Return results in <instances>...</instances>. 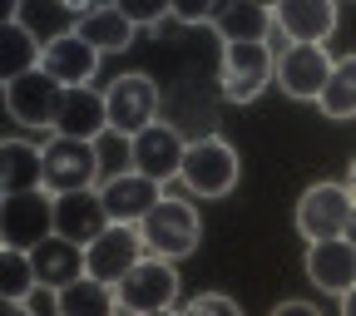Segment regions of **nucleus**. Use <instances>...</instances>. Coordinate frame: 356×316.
Segmentation results:
<instances>
[{"label":"nucleus","instance_id":"nucleus-13","mask_svg":"<svg viewBox=\"0 0 356 316\" xmlns=\"http://www.w3.org/2000/svg\"><path fill=\"white\" fill-rule=\"evenodd\" d=\"M129 149H134V173L154 178V183H168V178L184 173L188 139L178 128H168V124H149L144 133H134V139H129Z\"/></svg>","mask_w":356,"mask_h":316},{"label":"nucleus","instance_id":"nucleus-2","mask_svg":"<svg viewBox=\"0 0 356 316\" xmlns=\"http://www.w3.org/2000/svg\"><path fill=\"white\" fill-rule=\"evenodd\" d=\"M44 238H55V193L50 188L6 193V203H0V247L35 252Z\"/></svg>","mask_w":356,"mask_h":316},{"label":"nucleus","instance_id":"nucleus-20","mask_svg":"<svg viewBox=\"0 0 356 316\" xmlns=\"http://www.w3.org/2000/svg\"><path fill=\"white\" fill-rule=\"evenodd\" d=\"M74 30L95 44L99 55H119V50H129V44H134V30H139V25H134L119 6H95V10H84V15L74 20Z\"/></svg>","mask_w":356,"mask_h":316},{"label":"nucleus","instance_id":"nucleus-36","mask_svg":"<svg viewBox=\"0 0 356 316\" xmlns=\"http://www.w3.org/2000/svg\"><path fill=\"white\" fill-rule=\"evenodd\" d=\"M149 316H184V311H173V306H163V311H149Z\"/></svg>","mask_w":356,"mask_h":316},{"label":"nucleus","instance_id":"nucleus-16","mask_svg":"<svg viewBox=\"0 0 356 316\" xmlns=\"http://www.w3.org/2000/svg\"><path fill=\"white\" fill-rule=\"evenodd\" d=\"M40 69H50L65 89H79V84H89L95 79V69H99V50L89 44L79 30H65L60 40H50L44 44V55H40Z\"/></svg>","mask_w":356,"mask_h":316},{"label":"nucleus","instance_id":"nucleus-31","mask_svg":"<svg viewBox=\"0 0 356 316\" xmlns=\"http://www.w3.org/2000/svg\"><path fill=\"white\" fill-rule=\"evenodd\" d=\"M0 316H35V306H30V297L25 301H0Z\"/></svg>","mask_w":356,"mask_h":316},{"label":"nucleus","instance_id":"nucleus-4","mask_svg":"<svg viewBox=\"0 0 356 316\" xmlns=\"http://www.w3.org/2000/svg\"><path fill=\"white\" fill-rule=\"evenodd\" d=\"M104 178V158H99V144L89 139H65L55 133L44 144V188L55 198L60 193H79V188H95Z\"/></svg>","mask_w":356,"mask_h":316},{"label":"nucleus","instance_id":"nucleus-30","mask_svg":"<svg viewBox=\"0 0 356 316\" xmlns=\"http://www.w3.org/2000/svg\"><path fill=\"white\" fill-rule=\"evenodd\" d=\"M273 316H322V311L312 306V301H282V306H277Z\"/></svg>","mask_w":356,"mask_h":316},{"label":"nucleus","instance_id":"nucleus-6","mask_svg":"<svg viewBox=\"0 0 356 316\" xmlns=\"http://www.w3.org/2000/svg\"><path fill=\"white\" fill-rule=\"evenodd\" d=\"M104 104H109V128L124 133V139H134V133H144L149 124H159L163 89L149 74H119L104 89Z\"/></svg>","mask_w":356,"mask_h":316},{"label":"nucleus","instance_id":"nucleus-3","mask_svg":"<svg viewBox=\"0 0 356 316\" xmlns=\"http://www.w3.org/2000/svg\"><path fill=\"white\" fill-rule=\"evenodd\" d=\"M238 173H243V163H238V149L228 144V139H198V144H188V153H184V188L188 193H198V198H228L233 188H238Z\"/></svg>","mask_w":356,"mask_h":316},{"label":"nucleus","instance_id":"nucleus-15","mask_svg":"<svg viewBox=\"0 0 356 316\" xmlns=\"http://www.w3.org/2000/svg\"><path fill=\"white\" fill-rule=\"evenodd\" d=\"M273 25L287 35V44H327L337 30V0H282Z\"/></svg>","mask_w":356,"mask_h":316},{"label":"nucleus","instance_id":"nucleus-26","mask_svg":"<svg viewBox=\"0 0 356 316\" xmlns=\"http://www.w3.org/2000/svg\"><path fill=\"white\" fill-rule=\"evenodd\" d=\"M35 287H40L35 257L20 247H0V301H25Z\"/></svg>","mask_w":356,"mask_h":316},{"label":"nucleus","instance_id":"nucleus-12","mask_svg":"<svg viewBox=\"0 0 356 316\" xmlns=\"http://www.w3.org/2000/svg\"><path fill=\"white\" fill-rule=\"evenodd\" d=\"M99 198H104L109 222H129V228H139V222L163 203V183H154V178L124 168V173H114V178L99 183Z\"/></svg>","mask_w":356,"mask_h":316},{"label":"nucleus","instance_id":"nucleus-29","mask_svg":"<svg viewBox=\"0 0 356 316\" xmlns=\"http://www.w3.org/2000/svg\"><path fill=\"white\" fill-rule=\"evenodd\" d=\"M228 6V0H173V15L184 25H213V15Z\"/></svg>","mask_w":356,"mask_h":316},{"label":"nucleus","instance_id":"nucleus-27","mask_svg":"<svg viewBox=\"0 0 356 316\" xmlns=\"http://www.w3.org/2000/svg\"><path fill=\"white\" fill-rule=\"evenodd\" d=\"M114 6H119L134 25H159L163 15H173V0H114Z\"/></svg>","mask_w":356,"mask_h":316},{"label":"nucleus","instance_id":"nucleus-1","mask_svg":"<svg viewBox=\"0 0 356 316\" xmlns=\"http://www.w3.org/2000/svg\"><path fill=\"white\" fill-rule=\"evenodd\" d=\"M273 79H277V50L267 40H222L218 94L228 104H252Z\"/></svg>","mask_w":356,"mask_h":316},{"label":"nucleus","instance_id":"nucleus-8","mask_svg":"<svg viewBox=\"0 0 356 316\" xmlns=\"http://www.w3.org/2000/svg\"><path fill=\"white\" fill-rule=\"evenodd\" d=\"M144 257H149V247H144L139 228H129V222H109V228L84 247V272L99 277V282H109V287H119Z\"/></svg>","mask_w":356,"mask_h":316},{"label":"nucleus","instance_id":"nucleus-34","mask_svg":"<svg viewBox=\"0 0 356 316\" xmlns=\"http://www.w3.org/2000/svg\"><path fill=\"white\" fill-rule=\"evenodd\" d=\"M346 242H356V213H351V222H346Z\"/></svg>","mask_w":356,"mask_h":316},{"label":"nucleus","instance_id":"nucleus-7","mask_svg":"<svg viewBox=\"0 0 356 316\" xmlns=\"http://www.w3.org/2000/svg\"><path fill=\"white\" fill-rule=\"evenodd\" d=\"M60 104H65V84L50 69H40V65L25 69L20 79H6V109L25 128H55Z\"/></svg>","mask_w":356,"mask_h":316},{"label":"nucleus","instance_id":"nucleus-21","mask_svg":"<svg viewBox=\"0 0 356 316\" xmlns=\"http://www.w3.org/2000/svg\"><path fill=\"white\" fill-rule=\"evenodd\" d=\"M0 188H6V193L44 188V149H35L25 139H6V144H0Z\"/></svg>","mask_w":356,"mask_h":316},{"label":"nucleus","instance_id":"nucleus-25","mask_svg":"<svg viewBox=\"0 0 356 316\" xmlns=\"http://www.w3.org/2000/svg\"><path fill=\"white\" fill-rule=\"evenodd\" d=\"M317 104H322L327 119H356V55L337 60V69H332V79H327Z\"/></svg>","mask_w":356,"mask_h":316},{"label":"nucleus","instance_id":"nucleus-10","mask_svg":"<svg viewBox=\"0 0 356 316\" xmlns=\"http://www.w3.org/2000/svg\"><path fill=\"white\" fill-rule=\"evenodd\" d=\"M114 297H119V311H124V316H149V311L173 306V297H178V272H173V262L144 257V262L114 287Z\"/></svg>","mask_w":356,"mask_h":316},{"label":"nucleus","instance_id":"nucleus-35","mask_svg":"<svg viewBox=\"0 0 356 316\" xmlns=\"http://www.w3.org/2000/svg\"><path fill=\"white\" fill-rule=\"evenodd\" d=\"M252 6H262V10H277V6H282V0H252Z\"/></svg>","mask_w":356,"mask_h":316},{"label":"nucleus","instance_id":"nucleus-18","mask_svg":"<svg viewBox=\"0 0 356 316\" xmlns=\"http://www.w3.org/2000/svg\"><path fill=\"white\" fill-rule=\"evenodd\" d=\"M307 277L332 297H346L356 287V242H346V238L312 242L307 247Z\"/></svg>","mask_w":356,"mask_h":316},{"label":"nucleus","instance_id":"nucleus-5","mask_svg":"<svg viewBox=\"0 0 356 316\" xmlns=\"http://www.w3.org/2000/svg\"><path fill=\"white\" fill-rule=\"evenodd\" d=\"M139 238H144V247H149V257H163V262H178V257H188L193 247H198V238H203V228H198V213H193V203H184V198H163L144 222H139Z\"/></svg>","mask_w":356,"mask_h":316},{"label":"nucleus","instance_id":"nucleus-32","mask_svg":"<svg viewBox=\"0 0 356 316\" xmlns=\"http://www.w3.org/2000/svg\"><path fill=\"white\" fill-rule=\"evenodd\" d=\"M341 316H356V287H351V292L341 297Z\"/></svg>","mask_w":356,"mask_h":316},{"label":"nucleus","instance_id":"nucleus-37","mask_svg":"<svg viewBox=\"0 0 356 316\" xmlns=\"http://www.w3.org/2000/svg\"><path fill=\"white\" fill-rule=\"evenodd\" d=\"M351 193H356V158H351Z\"/></svg>","mask_w":356,"mask_h":316},{"label":"nucleus","instance_id":"nucleus-28","mask_svg":"<svg viewBox=\"0 0 356 316\" xmlns=\"http://www.w3.org/2000/svg\"><path fill=\"white\" fill-rule=\"evenodd\" d=\"M184 316H243V311H238V301H233V297H222V292H203V297H193V301L184 306Z\"/></svg>","mask_w":356,"mask_h":316},{"label":"nucleus","instance_id":"nucleus-33","mask_svg":"<svg viewBox=\"0 0 356 316\" xmlns=\"http://www.w3.org/2000/svg\"><path fill=\"white\" fill-rule=\"evenodd\" d=\"M65 6H70L74 15H84V10H95V0H65Z\"/></svg>","mask_w":356,"mask_h":316},{"label":"nucleus","instance_id":"nucleus-19","mask_svg":"<svg viewBox=\"0 0 356 316\" xmlns=\"http://www.w3.org/2000/svg\"><path fill=\"white\" fill-rule=\"evenodd\" d=\"M35 277H40V287H50V292H60V287H70V282H79L84 277V247L79 242H70V238H44L35 252Z\"/></svg>","mask_w":356,"mask_h":316},{"label":"nucleus","instance_id":"nucleus-22","mask_svg":"<svg viewBox=\"0 0 356 316\" xmlns=\"http://www.w3.org/2000/svg\"><path fill=\"white\" fill-rule=\"evenodd\" d=\"M44 55V40L25 25V20H6L0 30V79H20L25 69H35Z\"/></svg>","mask_w":356,"mask_h":316},{"label":"nucleus","instance_id":"nucleus-11","mask_svg":"<svg viewBox=\"0 0 356 316\" xmlns=\"http://www.w3.org/2000/svg\"><path fill=\"white\" fill-rule=\"evenodd\" d=\"M332 69H337V60L327 55V44H287L277 55V84L292 99H322Z\"/></svg>","mask_w":356,"mask_h":316},{"label":"nucleus","instance_id":"nucleus-23","mask_svg":"<svg viewBox=\"0 0 356 316\" xmlns=\"http://www.w3.org/2000/svg\"><path fill=\"white\" fill-rule=\"evenodd\" d=\"M218 40H273V10L252 6V0H228L213 15Z\"/></svg>","mask_w":356,"mask_h":316},{"label":"nucleus","instance_id":"nucleus-14","mask_svg":"<svg viewBox=\"0 0 356 316\" xmlns=\"http://www.w3.org/2000/svg\"><path fill=\"white\" fill-rule=\"evenodd\" d=\"M104 228H109V213H104L99 188H79V193H60V198H55V233H60V238L89 247Z\"/></svg>","mask_w":356,"mask_h":316},{"label":"nucleus","instance_id":"nucleus-17","mask_svg":"<svg viewBox=\"0 0 356 316\" xmlns=\"http://www.w3.org/2000/svg\"><path fill=\"white\" fill-rule=\"evenodd\" d=\"M55 133H65V139H89V144H99L104 133H109V104L99 89H65V104H60V119H55Z\"/></svg>","mask_w":356,"mask_h":316},{"label":"nucleus","instance_id":"nucleus-24","mask_svg":"<svg viewBox=\"0 0 356 316\" xmlns=\"http://www.w3.org/2000/svg\"><path fill=\"white\" fill-rule=\"evenodd\" d=\"M60 316H119V297L109 282L84 272L79 282L60 287Z\"/></svg>","mask_w":356,"mask_h":316},{"label":"nucleus","instance_id":"nucleus-9","mask_svg":"<svg viewBox=\"0 0 356 316\" xmlns=\"http://www.w3.org/2000/svg\"><path fill=\"white\" fill-rule=\"evenodd\" d=\"M351 213H356L351 188H341V183H317V188H307L302 203H297V233H302L307 242L346 238Z\"/></svg>","mask_w":356,"mask_h":316}]
</instances>
